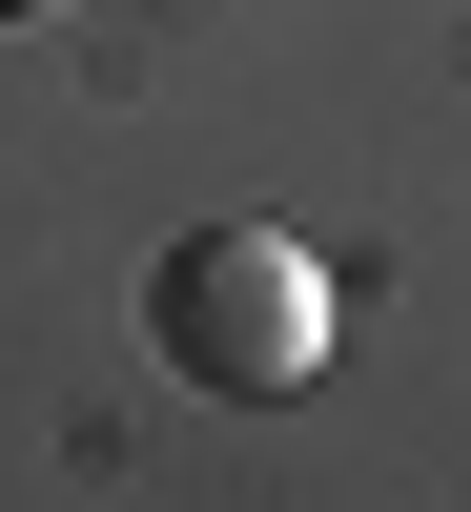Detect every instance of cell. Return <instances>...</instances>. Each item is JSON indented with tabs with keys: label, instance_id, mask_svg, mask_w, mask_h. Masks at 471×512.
Wrapping results in <instances>:
<instances>
[{
	"label": "cell",
	"instance_id": "6da1fadb",
	"mask_svg": "<svg viewBox=\"0 0 471 512\" xmlns=\"http://www.w3.org/2000/svg\"><path fill=\"white\" fill-rule=\"evenodd\" d=\"M144 349L185 369L205 410H267V390L328 369V267H308L287 226H185V246L144 267Z\"/></svg>",
	"mask_w": 471,
	"mask_h": 512
}]
</instances>
